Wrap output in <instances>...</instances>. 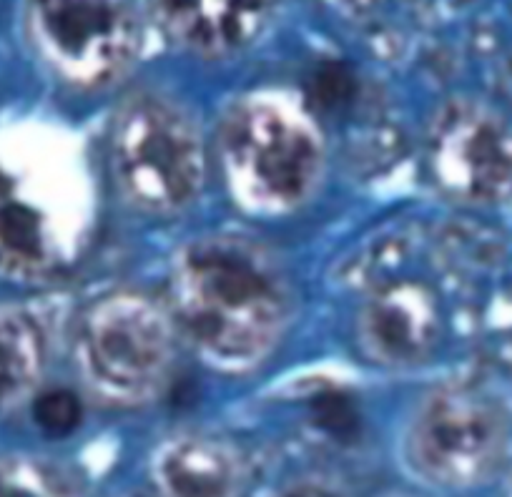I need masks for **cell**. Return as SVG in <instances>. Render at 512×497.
Instances as JSON below:
<instances>
[{
    "label": "cell",
    "instance_id": "cell-15",
    "mask_svg": "<svg viewBox=\"0 0 512 497\" xmlns=\"http://www.w3.org/2000/svg\"><path fill=\"white\" fill-rule=\"evenodd\" d=\"M81 400L68 390L43 392L33 405V420L48 437H68L81 425Z\"/></svg>",
    "mask_w": 512,
    "mask_h": 497
},
{
    "label": "cell",
    "instance_id": "cell-10",
    "mask_svg": "<svg viewBox=\"0 0 512 497\" xmlns=\"http://www.w3.org/2000/svg\"><path fill=\"white\" fill-rule=\"evenodd\" d=\"M61 244L43 206L0 171V269L18 277H38L56 267Z\"/></svg>",
    "mask_w": 512,
    "mask_h": 497
},
{
    "label": "cell",
    "instance_id": "cell-1",
    "mask_svg": "<svg viewBox=\"0 0 512 497\" xmlns=\"http://www.w3.org/2000/svg\"><path fill=\"white\" fill-rule=\"evenodd\" d=\"M179 317L191 337L224 362L244 364L272 349L287 319V284L262 246L206 239L176 269Z\"/></svg>",
    "mask_w": 512,
    "mask_h": 497
},
{
    "label": "cell",
    "instance_id": "cell-2",
    "mask_svg": "<svg viewBox=\"0 0 512 497\" xmlns=\"http://www.w3.org/2000/svg\"><path fill=\"white\" fill-rule=\"evenodd\" d=\"M113 164L128 199L154 214L186 206L204 181L199 131L176 103L159 96L123 106L113 129Z\"/></svg>",
    "mask_w": 512,
    "mask_h": 497
},
{
    "label": "cell",
    "instance_id": "cell-7",
    "mask_svg": "<svg viewBox=\"0 0 512 497\" xmlns=\"http://www.w3.org/2000/svg\"><path fill=\"white\" fill-rule=\"evenodd\" d=\"M149 11L181 48L224 58L259 41L277 11V0H149Z\"/></svg>",
    "mask_w": 512,
    "mask_h": 497
},
{
    "label": "cell",
    "instance_id": "cell-12",
    "mask_svg": "<svg viewBox=\"0 0 512 497\" xmlns=\"http://www.w3.org/2000/svg\"><path fill=\"white\" fill-rule=\"evenodd\" d=\"M236 470L211 445H181L166 457L164 480L176 495H224L234 485Z\"/></svg>",
    "mask_w": 512,
    "mask_h": 497
},
{
    "label": "cell",
    "instance_id": "cell-6",
    "mask_svg": "<svg viewBox=\"0 0 512 497\" xmlns=\"http://www.w3.org/2000/svg\"><path fill=\"white\" fill-rule=\"evenodd\" d=\"M502 447L495 410L470 395H440L412 427V460L432 480L465 485L492 470Z\"/></svg>",
    "mask_w": 512,
    "mask_h": 497
},
{
    "label": "cell",
    "instance_id": "cell-11",
    "mask_svg": "<svg viewBox=\"0 0 512 497\" xmlns=\"http://www.w3.org/2000/svg\"><path fill=\"white\" fill-rule=\"evenodd\" d=\"M43 339L26 312L0 307V407L21 400L38 382Z\"/></svg>",
    "mask_w": 512,
    "mask_h": 497
},
{
    "label": "cell",
    "instance_id": "cell-5",
    "mask_svg": "<svg viewBox=\"0 0 512 497\" xmlns=\"http://www.w3.org/2000/svg\"><path fill=\"white\" fill-rule=\"evenodd\" d=\"M91 377L113 395H144L159 385L171 359L166 317L141 297H111L91 309L83 327Z\"/></svg>",
    "mask_w": 512,
    "mask_h": 497
},
{
    "label": "cell",
    "instance_id": "cell-4",
    "mask_svg": "<svg viewBox=\"0 0 512 497\" xmlns=\"http://www.w3.org/2000/svg\"><path fill=\"white\" fill-rule=\"evenodd\" d=\"M26 28L48 66L78 88H101L139 53L128 0H26Z\"/></svg>",
    "mask_w": 512,
    "mask_h": 497
},
{
    "label": "cell",
    "instance_id": "cell-8",
    "mask_svg": "<svg viewBox=\"0 0 512 497\" xmlns=\"http://www.w3.org/2000/svg\"><path fill=\"white\" fill-rule=\"evenodd\" d=\"M435 164L450 189L485 199L512 181V141L492 118L457 111L442 123Z\"/></svg>",
    "mask_w": 512,
    "mask_h": 497
},
{
    "label": "cell",
    "instance_id": "cell-13",
    "mask_svg": "<svg viewBox=\"0 0 512 497\" xmlns=\"http://www.w3.org/2000/svg\"><path fill=\"white\" fill-rule=\"evenodd\" d=\"M309 410H312L319 430L327 432L332 440L342 442V445H352L359 437V412L347 392H319Z\"/></svg>",
    "mask_w": 512,
    "mask_h": 497
},
{
    "label": "cell",
    "instance_id": "cell-16",
    "mask_svg": "<svg viewBox=\"0 0 512 497\" xmlns=\"http://www.w3.org/2000/svg\"><path fill=\"white\" fill-rule=\"evenodd\" d=\"M31 465H0V495H41V492H61L43 475V470Z\"/></svg>",
    "mask_w": 512,
    "mask_h": 497
},
{
    "label": "cell",
    "instance_id": "cell-9",
    "mask_svg": "<svg viewBox=\"0 0 512 497\" xmlns=\"http://www.w3.org/2000/svg\"><path fill=\"white\" fill-rule=\"evenodd\" d=\"M437 309L427 289L395 284L374 294L362 312V339L384 362H415L437 342Z\"/></svg>",
    "mask_w": 512,
    "mask_h": 497
},
{
    "label": "cell",
    "instance_id": "cell-14",
    "mask_svg": "<svg viewBox=\"0 0 512 497\" xmlns=\"http://www.w3.org/2000/svg\"><path fill=\"white\" fill-rule=\"evenodd\" d=\"M357 76L344 63H324L307 83V98L322 113H337L357 93Z\"/></svg>",
    "mask_w": 512,
    "mask_h": 497
},
{
    "label": "cell",
    "instance_id": "cell-3",
    "mask_svg": "<svg viewBox=\"0 0 512 497\" xmlns=\"http://www.w3.org/2000/svg\"><path fill=\"white\" fill-rule=\"evenodd\" d=\"M224 156L241 199L272 211L297 206L322 169V146L312 123L272 101L244 103L231 113Z\"/></svg>",
    "mask_w": 512,
    "mask_h": 497
}]
</instances>
